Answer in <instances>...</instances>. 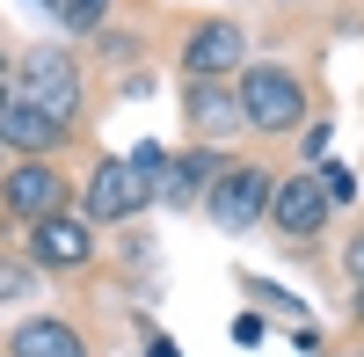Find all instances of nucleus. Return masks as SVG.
Instances as JSON below:
<instances>
[{"mask_svg":"<svg viewBox=\"0 0 364 357\" xmlns=\"http://www.w3.org/2000/svg\"><path fill=\"white\" fill-rule=\"evenodd\" d=\"M204 175H211V183H219V161H211V154H182V161H168V175H161V190L154 197H168V204H190L197 190H204Z\"/></svg>","mask_w":364,"mask_h":357,"instance_id":"nucleus-12","label":"nucleus"},{"mask_svg":"<svg viewBox=\"0 0 364 357\" xmlns=\"http://www.w3.org/2000/svg\"><path fill=\"white\" fill-rule=\"evenodd\" d=\"M328 190H321V175H291V183H277L269 190V226L284 233V248H306L314 233L328 226Z\"/></svg>","mask_w":364,"mask_h":357,"instance_id":"nucleus-5","label":"nucleus"},{"mask_svg":"<svg viewBox=\"0 0 364 357\" xmlns=\"http://www.w3.org/2000/svg\"><path fill=\"white\" fill-rule=\"evenodd\" d=\"M343 262H350V277L364 284V233H357V241H350V255H343Z\"/></svg>","mask_w":364,"mask_h":357,"instance_id":"nucleus-17","label":"nucleus"},{"mask_svg":"<svg viewBox=\"0 0 364 357\" xmlns=\"http://www.w3.org/2000/svg\"><path fill=\"white\" fill-rule=\"evenodd\" d=\"M146 204H154V183H146L132 161H102L87 175V219L95 226H124V219L146 212Z\"/></svg>","mask_w":364,"mask_h":357,"instance_id":"nucleus-4","label":"nucleus"},{"mask_svg":"<svg viewBox=\"0 0 364 357\" xmlns=\"http://www.w3.org/2000/svg\"><path fill=\"white\" fill-rule=\"evenodd\" d=\"M102 15H109V0H58V22L66 29H102Z\"/></svg>","mask_w":364,"mask_h":357,"instance_id":"nucleus-14","label":"nucleus"},{"mask_svg":"<svg viewBox=\"0 0 364 357\" xmlns=\"http://www.w3.org/2000/svg\"><path fill=\"white\" fill-rule=\"evenodd\" d=\"M182 117H190L204 139H233L240 124H248V117H240V87H219V80H190Z\"/></svg>","mask_w":364,"mask_h":357,"instance_id":"nucleus-10","label":"nucleus"},{"mask_svg":"<svg viewBox=\"0 0 364 357\" xmlns=\"http://www.w3.org/2000/svg\"><path fill=\"white\" fill-rule=\"evenodd\" d=\"M8 299H37V262H0V307Z\"/></svg>","mask_w":364,"mask_h":357,"instance_id":"nucleus-13","label":"nucleus"},{"mask_svg":"<svg viewBox=\"0 0 364 357\" xmlns=\"http://www.w3.org/2000/svg\"><path fill=\"white\" fill-rule=\"evenodd\" d=\"M15 95L29 110H44L58 132H73V117H80V66H73V51H58V44H37L22 58V87Z\"/></svg>","mask_w":364,"mask_h":357,"instance_id":"nucleus-1","label":"nucleus"},{"mask_svg":"<svg viewBox=\"0 0 364 357\" xmlns=\"http://www.w3.org/2000/svg\"><path fill=\"white\" fill-rule=\"evenodd\" d=\"M0 204L37 226L51 212H66V175H58L51 161H22V168H8V183H0Z\"/></svg>","mask_w":364,"mask_h":357,"instance_id":"nucleus-7","label":"nucleus"},{"mask_svg":"<svg viewBox=\"0 0 364 357\" xmlns=\"http://www.w3.org/2000/svg\"><path fill=\"white\" fill-rule=\"evenodd\" d=\"M8 357H87V336L73 321H58V314H37V321H22L8 336Z\"/></svg>","mask_w":364,"mask_h":357,"instance_id":"nucleus-11","label":"nucleus"},{"mask_svg":"<svg viewBox=\"0 0 364 357\" xmlns=\"http://www.w3.org/2000/svg\"><path fill=\"white\" fill-rule=\"evenodd\" d=\"M0 66H8V58H0Z\"/></svg>","mask_w":364,"mask_h":357,"instance_id":"nucleus-20","label":"nucleus"},{"mask_svg":"<svg viewBox=\"0 0 364 357\" xmlns=\"http://www.w3.org/2000/svg\"><path fill=\"white\" fill-rule=\"evenodd\" d=\"M269 190H277V175L269 168H255V161H240V168H226L219 183H211V226L219 233H248L255 219H269Z\"/></svg>","mask_w":364,"mask_h":357,"instance_id":"nucleus-3","label":"nucleus"},{"mask_svg":"<svg viewBox=\"0 0 364 357\" xmlns=\"http://www.w3.org/2000/svg\"><path fill=\"white\" fill-rule=\"evenodd\" d=\"M154 357H175V350H168V343H154Z\"/></svg>","mask_w":364,"mask_h":357,"instance_id":"nucleus-19","label":"nucleus"},{"mask_svg":"<svg viewBox=\"0 0 364 357\" xmlns=\"http://www.w3.org/2000/svg\"><path fill=\"white\" fill-rule=\"evenodd\" d=\"M240 117H248V132H299V117H306V87H299V73L248 66V73H240Z\"/></svg>","mask_w":364,"mask_h":357,"instance_id":"nucleus-2","label":"nucleus"},{"mask_svg":"<svg viewBox=\"0 0 364 357\" xmlns=\"http://www.w3.org/2000/svg\"><path fill=\"white\" fill-rule=\"evenodd\" d=\"M321 190H328V204H350L357 197V175L350 168H321Z\"/></svg>","mask_w":364,"mask_h":357,"instance_id":"nucleus-16","label":"nucleus"},{"mask_svg":"<svg viewBox=\"0 0 364 357\" xmlns=\"http://www.w3.org/2000/svg\"><path fill=\"white\" fill-rule=\"evenodd\" d=\"M182 66H190V80H219L233 66H248V37H240V22H197L190 44H182Z\"/></svg>","mask_w":364,"mask_h":357,"instance_id":"nucleus-8","label":"nucleus"},{"mask_svg":"<svg viewBox=\"0 0 364 357\" xmlns=\"http://www.w3.org/2000/svg\"><path fill=\"white\" fill-rule=\"evenodd\" d=\"M29 262L37 270H87L95 262V219H73V212H51L29 226Z\"/></svg>","mask_w":364,"mask_h":357,"instance_id":"nucleus-6","label":"nucleus"},{"mask_svg":"<svg viewBox=\"0 0 364 357\" xmlns=\"http://www.w3.org/2000/svg\"><path fill=\"white\" fill-rule=\"evenodd\" d=\"M350 307H357V321H364V284H357V299H350Z\"/></svg>","mask_w":364,"mask_h":357,"instance_id":"nucleus-18","label":"nucleus"},{"mask_svg":"<svg viewBox=\"0 0 364 357\" xmlns=\"http://www.w3.org/2000/svg\"><path fill=\"white\" fill-rule=\"evenodd\" d=\"M132 168H139L154 190H161V175H168V154H161V146H132Z\"/></svg>","mask_w":364,"mask_h":357,"instance_id":"nucleus-15","label":"nucleus"},{"mask_svg":"<svg viewBox=\"0 0 364 357\" xmlns=\"http://www.w3.org/2000/svg\"><path fill=\"white\" fill-rule=\"evenodd\" d=\"M58 139H66V132H58V124H51L44 110H29V102L15 95V87H0V146H15V154L44 161V154H51Z\"/></svg>","mask_w":364,"mask_h":357,"instance_id":"nucleus-9","label":"nucleus"}]
</instances>
